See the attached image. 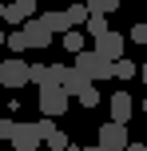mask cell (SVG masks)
<instances>
[{"label":"cell","mask_w":147,"mask_h":151,"mask_svg":"<svg viewBox=\"0 0 147 151\" xmlns=\"http://www.w3.org/2000/svg\"><path fill=\"white\" fill-rule=\"evenodd\" d=\"M76 68L84 72L92 83H95V80H111V76H115V64H111V60H103L95 48H92V52H80V56H76Z\"/></svg>","instance_id":"6da1fadb"},{"label":"cell","mask_w":147,"mask_h":151,"mask_svg":"<svg viewBox=\"0 0 147 151\" xmlns=\"http://www.w3.org/2000/svg\"><path fill=\"white\" fill-rule=\"evenodd\" d=\"M52 68H56V83H60L68 96H84V91L92 88V80H87L76 64H52Z\"/></svg>","instance_id":"7a4b0ae2"},{"label":"cell","mask_w":147,"mask_h":151,"mask_svg":"<svg viewBox=\"0 0 147 151\" xmlns=\"http://www.w3.org/2000/svg\"><path fill=\"white\" fill-rule=\"evenodd\" d=\"M0 83H4L8 91L24 88V83H32V68H28L24 60H16V56H12V60H4V64H0Z\"/></svg>","instance_id":"3957f363"},{"label":"cell","mask_w":147,"mask_h":151,"mask_svg":"<svg viewBox=\"0 0 147 151\" xmlns=\"http://www.w3.org/2000/svg\"><path fill=\"white\" fill-rule=\"evenodd\" d=\"M40 111H44L48 119L64 115V111H68V91H64V88H40Z\"/></svg>","instance_id":"277c9868"},{"label":"cell","mask_w":147,"mask_h":151,"mask_svg":"<svg viewBox=\"0 0 147 151\" xmlns=\"http://www.w3.org/2000/svg\"><path fill=\"white\" fill-rule=\"evenodd\" d=\"M127 127L123 123H100V147H108V151H127Z\"/></svg>","instance_id":"5b68a950"},{"label":"cell","mask_w":147,"mask_h":151,"mask_svg":"<svg viewBox=\"0 0 147 151\" xmlns=\"http://www.w3.org/2000/svg\"><path fill=\"white\" fill-rule=\"evenodd\" d=\"M95 52L103 56V60H123V36H119V32H103L100 40H95Z\"/></svg>","instance_id":"8992f818"},{"label":"cell","mask_w":147,"mask_h":151,"mask_svg":"<svg viewBox=\"0 0 147 151\" xmlns=\"http://www.w3.org/2000/svg\"><path fill=\"white\" fill-rule=\"evenodd\" d=\"M44 139H40V131H36V123H16V135H12V147L16 151H36Z\"/></svg>","instance_id":"52a82bcc"},{"label":"cell","mask_w":147,"mask_h":151,"mask_svg":"<svg viewBox=\"0 0 147 151\" xmlns=\"http://www.w3.org/2000/svg\"><path fill=\"white\" fill-rule=\"evenodd\" d=\"M20 32H24V40H28V48H48V44L56 40V36H52V32H48V28H44L40 20H28V24H24Z\"/></svg>","instance_id":"ba28073f"},{"label":"cell","mask_w":147,"mask_h":151,"mask_svg":"<svg viewBox=\"0 0 147 151\" xmlns=\"http://www.w3.org/2000/svg\"><path fill=\"white\" fill-rule=\"evenodd\" d=\"M111 123H131V91H115L111 96Z\"/></svg>","instance_id":"9c48e42d"},{"label":"cell","mask_w":147,"mask_h":151,"mask_svg":"<svg viewBox=\"0 0 147 151\" xmlns=\"http://www.w3.org/2000/svg\"><path fill=\"white\" fill-rule=\"evenodd\" d=\"M40 24H44V28L52 32V36H56V32L64 36V32L72 28V24H68V12H44V16H40Z\"/></svg>","instance_id":"30bf717a"},{"label":"cell","mask_w":147,"mask_h":151,"mask_svg":"<svg viewBox=\"0 0 147 151\" xmlns=\"http://www.w3.org/2000/svg\"><path fill=\"white\" fill-rule=\"evenodd\" d=\"M32 83H36V88H60V83H56V68L36 64V68H32Z\"/></svg>","instance_id":"8fae6325"},{"label":"cell","mask_w":147,"mask_h":151,"mask_svg":"<svg viewBox=\"0 0 147 151\" xmlns=\"http://www.w3.org/2000/svg\"><path fill=\"white\" fill-rule=\"evenodd\" d=\"M60 44H64V52L80 56V52H84V32H80V28H68V32H64V40H60Z\"/></svg>","instance_id":"7c38bea8"},{"label":"cell","mask_w":147,"mask_h":151,"mask_svg":"<svg viewBox=\"0 0 147 151\" xmlns=\"http://www.w3.org/2000/svg\"><path fill=\"white\" fill-rule=\"evenodd\" d=\"M84 32H87V36H95V40H100L103 32H111V28H108V16H95V12H92V16H87V24H84Z\"/></svg>","instance_id":"4fadbf2b"},{"label":"cell","mask_w":147,"mask_h":151,"mask_svg":"<svg viewBox=\"0 0 147 151\" xmlns=\"http://www.w3.org/2000/svg\"><path fill=\"white\" fill-rule=\"evenodd\" d=\"M87 16H92V12H87V4H68V24H72V28H84Z\"/></svg>","instance_id":"5bb4252c"},{"label":"cell","mask_w":147,"mask_h":151,"mask_svg":"<svg viewBox=\"0 0 147 151\" xmlns=\"http://www.w3.org/2000/svg\"><path fill=\"white\" fill-rule=\"evenodd\" d=\"M4 24H28V12L12 0V4H4Z\"/></svg>","instance_id":"9a60e30c"},{"label":"cell","mask_w":147,"mask_h":151,"mask_svg":"<svg viewBox=\"0 0 147 151\" xmlns=\"http://www.w3.org/2000/svg\"><path fill=\"white\" fill-rule=\"evenodd\" d=\"M115 8H119V0H87V12H95V16H108Z\"/></svg>","instance_id":"2e32d148"},{"label":"cell","mask_w":147,"mask_h":151,"mask_svg":"<svg viewBox=\"0 0 147 151\" xmlns=\"http://www.w3.org/2000/svg\"><path fill=\"white\" fill-rule=\"evenodd\" d=\"M135 76H139V68L131 60H115V80H135Z\"/></svg>","instance_id":"e0dca14e"},{"label":"cell","mask_w":147,"mask_h":151,"mask_svg":"<svg viewBox=\"0 0 147 151\" xmlns=\"http://www.w3.org/2000/svg\"><path fill=\"white\" fill-rule=\"evenodd\" d=\"M24 48H28V40H24V32H8V52H12V56H20Z\"/></svg>","instance_id":"ac0fdd59"},{"label":"cell","mask_w":147,"mask_h":151,"mask_svg":"<svg viewBox=\"0 0 147 151\" xmlns=\"http://www.w3.org/2000/svg\"><path fill=\"white\" fill-rule=\"evenodd\" d=\"M36 131H40V139H44V143H48V139H52V135H56V131H60V127H56V119H48V115H44V119L36 123Z\"/></svg>","instance_id":"d6986e66"},{"label":"cell","mask_w":147,"mask_h":151,"mask_svg":"<svg viewBox=\"0 0 147 151\" xmlns=\"http://www.w3.org/2000/svg\"><path fill=\"white\" fill-rule=\"evenodd\" d=\"M76 99H80V104H84V107H100V88H95V83H92V88H87L84 96H76Z\"/></svg>","instance_id":"ffe728a7"},{"label":"cell","mask_w":147,"mask_h":151,"mask_svg":"<svg viewBox=\"0 0 147 151\" xmlns=\"http://www.w3.org/2000/svg\"><path fill=\"white\" fill-rule=\"evenodd\" d=\"M48 147H52V151H72V143H68V135H64V131H56V135L48 139Z\"/></svg>","instance_id":"44dd1931"},{"label":"cell","mask_w":147,"mask_h":151,"mask_svg":"<svg viewBox=\"0 0 147 151\" xmlns=\"http://www.w3.org/2000/svg\"><path fill=\"white\" fill-rule=\"evenodd\" d=\"M131 44H147V24H131Z\"/></svg>","instance_id":"7402d4cb"},{"label":"cell","mask_w":147,"mask_h":151,"mask_svg":"<svg viewBox=\"0 0 147 151\" xmlns=\"http://www.w3.org/2000/svg\"><path fill=\"white\" fill-rule=\"evenodd\" d=\"M12 135H16V123H12V119H0V139L12 143Z\"/></svg>","instance_id":"603a6c76"},{"label":"cell","mask_w":147,"mask_h":151,"mask_svg":"<svg viewBox=\"0 0 147 151\" xmlns=\"http://www.w3.org/2000/svg\"><path fill=\"white\" fill-rule=\"evenodd\" d=\"M16 4H20V8H24V12H28V16H32V12H36V4H40V0H16Z\"/></svg>","instance_id":"cb8c5ba5"},{"label":"cell","mask_w":147,"mask_h":151,"mask_svg":"<svg viewBox=\"0 0 147 151\" xmlns=\"http://www.w3.org/2000/svg\"><path fill=\"white\" fill-rule=\"evenodd\" d=\"M72 151H108V147H100V143H95V147H72Z\"/></svg>","instance_id":"d4e9b609"},{"label":"cell","mask_w":147,"mask_h":151,"mask_svg":"<svg viewBox=\"0 0 147 151\" xmlns=\"http://www.w3.org/2000/svg\"><path fill=\"white\" fill-rule=\"evenodd\" d=\"M127 151H147V143H127Z\"/></svg>","instance_id":"484cf974"},{"label":"cell","mask_w":147,"mask_h":151,"mask_svg":"<svg viewBox=\"0 0 147 151\" xmlns=\"http://www.w3.org/2000/svg\"><path fill=\"white\" fill-rule=\"evenodd\" d=\"M139 76H143V83H147V64H143V68H139Z\"/></svg>","instance_id":"4316f807"},{"label":"cell","mask_w":147,"mask_h":151,"mask_svg":"<svg viewBox=\"0 0 147 151\" xmlns=\"http://www.w3.org/2000/svg\"><path fill=\"white\" fill-rule=\"evenodd\" d=\"M139 107H143V111H147V99H143V104H139Z\"/></svg>","instance_id":"83f0119b"}]
</instances>
